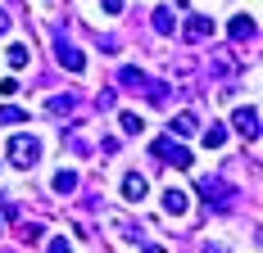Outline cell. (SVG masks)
Returning <instances> with one entry per match:
<instances>
[{"instance_id": "6da1fadb", "label": "cell", "mask_w": 263, "mask_h": 253, "mask_svg": "<svg viewBox=\"0 0 263 253\" xmlns=\"http://www.w3.org/2000/svg\"><path fill=\"white\" fill-rule=\"evenodd\" d=\"M118 86H127V91H141L145 100H163V81H155L150 73H141V68H118Z\"/></svg>"}, {"instance_id": "7a4b0ae2", "label": "cell", "mask_w": 263, "mask_h": 253, "mask_svg": "<svg viewBox=\"0 0 263 253\" xmlns=\"http://www.w3.org/2000/svg\"><path fill=\"white\" fill-rule=\"evenodd\" d=\"M9 163H14V167H36V163H41V140H36V136H14V140H9Z\"/></svg>"}, {"instance_id": "3957f363", "label": "cell", "mask_w": 263, "mask_h": 253, "mask_svg": "<svg viewBox=\"0 0 263 253\" xmlns=\"http://www.w3.org/2000/svg\"><path fill=\"white\" fill-rule=\"evenodd\" d=\"M200 195H204V203H213V208H227V203L236 199V185H227L222 177H204L200 181Z\"/></svg>"}, {"instance_id": "277c9868", "label": "cell", "mask_w": 263, "mask_h": 253, "mask_svg": "<svg viewBox=\"0 0 263 253\" xmlns=\"http://www.w3.org/2000/svg\"><path fill=\"white\" fill-rule=\"evenodd\" d=\"M155 154H159V158H168L173 167H191V150H186L182 140H173V136H159V140H155Z\"/></svg>"}, {"instance_id": "5b68a950", "label": "cell", "mask_w": 263, "mask_h": 253, "mask_svg": "<svg viewBox=\"0 0 263 253\" xmlns=\"http://www.w3.org/2000/svg\"><path fill=\"white\" fill-rule=\"evenodd\" d=\"M232 126H236L245 140H259V109H254V104H240L236 118H232Z\"/></svg>"}, {"instance_id": "8992f818", "label": "cell", "mask_w": 263, "mask_h": 253, "mask_svg": "<svg viewBox=\"0 0 263 253\" xmlns=\"http://www.w3.org/2000/svg\"><path fill=\"white\" fill-rule=\"evenodd\" d=\"M182 36H186V41H209V36H213V18L191 14V18H186V27H182Z\"/></svg>"}, {"instance_id": "52a82bcc", "label": "cell", "mask_w": 263, "mask_h": 253, "mask_svg": "<svg viewBox=\"0 0 263 253\" xmlns=\"http://www.w3.org/2000/svg\"><path fill=\"white\" fill-rule=\"evenodd\" d=\"M186 208H191V199H186V190H163V213L168 217H186Z\"/></svg>"}, {"instance_id": "ba28073f", "label": "cell", "mask_w": 263, "mask_h": 253, "mask_svg": "<svg viewBox=\"0 0 263 253\" xmlns=\"http://www.w3.org/2000/svg\"><path fill=\"white\" fill-rule=\"evenodd\" d=\"M145 190H150V185H145V177H141V172H127V177H123V195H127L132 203L145 199Z\"/></svg>"}, {"instance_id": "9c48e42d", "label": "cell", "mask_w": 263, "mask_h": 253, "mask_svg": "<svg viewBox=\"0 0 263 253\" xmlns=\"http://www.w3.org/2000/svg\"><path fill=\"white\" fill-rule=\"evenodd\" d=\"M59 64H64L68 73H82V68H86V54H82V50H73V46H64V41H59Z\"/></svg>"}, {"instance_id": "30bf717a", "label": "cell", "mask_w": 263, "mask_h": 253, "mask_svg": "<svg viewBox=\"0 0 263 253\" xmlns=\"http://www.w3.org/2000/svg\"><path fill=\"white\" fill-rule=\"evenodd\" d=\"M227 32H232V41H250V36H254V32H259V23H254V18H245V14H240V18H232V27H227Z\"/></svg>"}, {"instance_id": "8fae6325", "label": "cell", "mask_w": 263, "mask_h": 253, "mask_svg": "<svg viewBox=\"0 0 263 253\" xmlns=\"http://www.w3.org/2000/svg\"><path fill=\"white\" fill-rule=\"evenodd\" d=\"M54 195H73V190H78V172H73V167H64V172H54Z\"/></svg>"}, {"instance_id": "7c38bea8", "label": "cell", "mask_w": 263, "mask_h": 253, "mask_svg": "<svg viewBox=\"0 0 263 253\" xmlns=\"http://www.w3.org/2000/svg\"><path fill=\"white\" fill-rule=\"evenodd\" d=\"M155 32H159V36H173V32H177V18H173V9H155Z\"/></svg>"}, {"instance_id": "4fadbf2b", "label": "cell", "mask_w": 263, "mask_h": 253, "mask_svg": "<svg viewBox=\"0 0 263 253\" xmlns=\"http://www.w3.org/2000/svg\"><path fill=\"white\" fill-rule=\"evenodd\" d=\"M118 122H123V131H127V136H141V131H145V118H141V113H118Z\"/></svg>"}, {"instance_id": "5bb4252c", "label": "cell", "mask_w": 263, "mask_h": 253, "mask_svg": "<svg viewBox=\"0 0 263 253\" xmlns=\"http://www.w3.org/2000/svg\"><path fill=\"white\" fill-rule=\"evenodd\" d=\"M173 136H195V113H177L173 118Z\"/></svg>"}, {"instance_id": "9a60e30c", "label": "cell", "mask_w": 263, "mask_h": 253, "mask_svg": "<svg viewBox=\"0 0 263 253\" xmlns=\"http://www.w3.org/2000/svg\"><path fill=\"white\" fill-rule=\"evenodd\" d=\"M204 145H209V150H222V145H227V131H222V126H209V131H204Z\"/></svg>"}, {"instance_id": "2e32d148", "label": "cell", "mask_w": 263, "mask_h": 253, "mask_svg": "<svg viewBox=\"0 0 263 253\" xmlns=\"http://www.w3.org/2000/svg\"><path fill=\"white\" fill-rule=\"evenodd\" d=\"M27 46H9V68H27Z\"/></svg>"}, {"instance_id": "e0dca14e", "label": "cell", "mask_w": 263, "mask_h": 253, "mask_svg": "<svg viewBox=\"0 0 263 253\" xmlns=\"http://www.w3.org/2000/svg\"><path fill=\"white\" fill-rule=\"evenodd\" d=\"M46 109H50V113H68V109H73V95H50Z\"/></svg>"}, {"instance_id": "ac0fdd59", "label": "cell", "mask_w": 263, "mask_h": 253, "mask_svg": "<svg viewBox=\"0 0 263 253\" xmlns=\"http://www.w3.org/2000/svg\"><path fill=\"white\" fill-rule=\"evenodd\" d=\"M0 122H27V113L14 109V104H5V109H0Z\"/></svg>"}, {"instance_id": "d6986e66", "label": "cell", "mask_w": 263, "mask_h": 253, "mask_svg": "<svg viewBox=\"0 0 263 253\" xmlns=\"http://www.w3.org/2000/svg\"><path fill=\"white\" fill-rule=\"evenodd\" d=\"M23 240H27V244H36V240H41V226H36V222H23Z\"/></svg>"}, {"instance_id": "ffe728a7", "label": "cell", "mask_w": 263, "mask_h": 253, "mask_svg": "<svg viewBox=\"0 0 263 253\" xmlns=\"http://www.w3.org/2000/svg\"><path fill=\"white\" fill-rule=\"evenodd\" d=\"M105 5V14H123V0H100Z\"/></svg>"}, {"instance_id": "44dd1931", "label": "cell", "mask_w": 263, "mask_h": 253, "mask_svg": "<svg viewBox=\"0 0 263 253\" xmlns=\"http://www.w3.org/2000/svg\"><path fill=\"white\" fill-rule=\"evenodd\" d=\"M50 253H73V249H68V240L59 235V240H54V244H50Z\"/></svg>"}, {"instance_id": "7402d4cb", "label": "cell", "mask_w": 263, "mask_h": 253, "mask_svg": "<svg viewBox=\"0 0 263 253\" xmlns=\"http://www.w3.org/2000/svg\"><path fill=\"white\" fill-rule=\"evenodd\" d=\"M5 32H9V14L0 9V36H5Z\"/></svg>"}, {"instance_id": "603a6c76", "label": "cell", "mask_w": 263, "mask_h": 253, "mask_svg": "<svg viewBox=\"0 0 263 253\" xmlns=\"http://www.w3.org/2000/svg\"><path fill=\"white\" fill-rule=\"evenodd\" d=\"M204 253H232V249H222V244H204Z\"/></svg>"}, {"instance_id": "cb8c5ba5", "label": "cell", "mask_w": 263, "mask_h": 253, "mask_svg": "<svg viewBox=\"0 0 263 253\" xmlns=\"http://www.w3.org/2000/svg\"><path fill=\"white\" fill-rule=\"evenodd\" d=\"M145 253H168V249H159V244H150V249H145Z\"/></svg>"}]
</instances>
